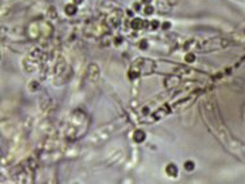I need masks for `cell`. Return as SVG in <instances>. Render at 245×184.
I'll list each match as a JSON object with an SVG mask.
<instances>
[{
    "label": "cell",
    "instance_id": "1",
    "mask_svg": "<svg viewBox=\"0 0 245 184\" xmlns=\"http://www.w3.org/2000/svg\"><path fill=\"white\" fill-rule=\"evenodd\" d=\"M133 139H134L135 142H142V140L144 139V133H143V131H141V130H137V131L134 133Z\"/></svg>",
    "mask_w": 245,
    "mask_h": 184
},
{
    "label": "cell",
    "instance_id": "2",
    "mask_svg": "<svg viewBox=\"0 0 245 184\" xmlns=\"http://www.w3.org/2000/svg\"><path fill=\"white\" fill-rule=\"evenodd\" d=\"M166 171L169 173L170 175H173V176H175V175H177V169H175V166H174V165H169V166H168Z\"/></svg>",
    "mask_w": 245,
    "mask_h": 184
},
{
    "label": "cell",
    "instance_id": "3",
    "mask_svg": "<svg viewBox=\"0 0 245 184\" xmlns=\"http://www.w3.org/2000/svg\"><path fill=\"white\" fill-rule=\"evenodd\" d=\"M186 169H187V170H191V169H192V164H191V162H187V164H186Z\"/></svg>",
    "mask_w": 245,
    "mask_h": 184
}]
</instances>
